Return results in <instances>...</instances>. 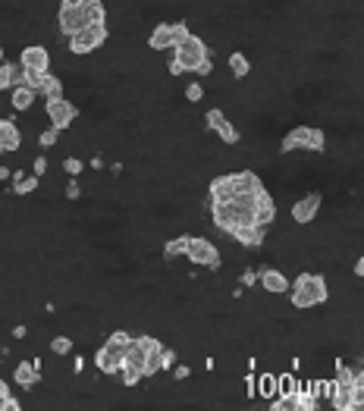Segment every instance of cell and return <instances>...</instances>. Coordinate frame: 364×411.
<instances>
[{"label": "cell", "mask_w": 364, "mask_h": 411, "mask_svg": "<svg viewBox=\"0 0 364 411\" xmlns=\"http://www.w3.org/2000/svg\"><path fill=\"white\" fill-rule=\"evenodd\" d=\"M254 208H258L254 195H236L230 201H217V204L208 201V220L214 223V229L220 236L230 239L236 229L254 226Z\"/></svg>", "instance_id": "1"}, {"label": "cell", "mask_w": 364, "mask_h": 411, "mask_svg": "<svg viewBox=\"0 0 364 411\" xmlns=\"http://www.w3.org/2000/svg\"><path fill=\"white\" fill-rule=\"evenodd\" d=\"M57 32L69 38L73 32L91 23H110V10L104 0H57Z\"/></svg>", "instance_id": "2"}, {"label": "cell", "mask_w": 364, "mask_h": 411, "mask_svg": "<svg viewBox=\"0 0 364 411\" xmlns=\"http://www.w3.org/2000/svg\"><path fill=\"white\" fill-rule=\"evenodd\" d=\"M327 402L336 411H361L364 408V374L361 367H349L336 358V380H330Z\"/></svg>", "instance_id": "3"}, {"label": "cell", "mask_w": 364, "mask_h": 411, "mask_svg": "<svg viewBox=\"0 0 364 411\" xmlns=\"http://www.w3.org/2000/svg\"><path fill=\"white\" fill-rule=\"evenodd\" d=\"M289 305L298 311H308V308H320L330 301V283L324 273H311V270H302L295 277V283L289 286Z\"/></svg>", "instance_id": "4"}, {"label": "cell", "mask_w": 364, "mask_h": 411, "mask_svg": "<svg viewBox=\"0 0 364 411\" xmlns=\"http://www.w3.org/2000/svg\"><path fill=\"white\" fill-rule=\"evenodd\" d=\"M280 154H327V132L311 123H298V126L286 129L280 138Z\"/></svg>", "instance_id": "5"}, {"label": "cell", "mask_w": 364, "mask_h": 411, "mask_svg": "<svg viewBox=\"0 0 364 411\" xmlns=\"http://www.w3.org/2000/svg\"><path fill=\"white\" fill-rule=\"evenodd\" d=\"M160 351H164V342L157 336H132L123 364L138 367L141 374H145V380H148V377L160 374Z\"/></svg>", "instance_id": "6"}, {"label": "cell", "mask_w": 364, "mask_h": 411, "mask_svg": "<svg viewBox=\"0 0 364 411\" xmlns=\"http://www.w3.org/2000/svg\"><path fill=\"white\" fill-rule=\"evenodd\" d=\"M170 57L179 63V69H182V73L198 75V69L210 60V47H208V41H204L201 35L189 32V35L182 38V41H179V45L170 51Z\"/></svg>", "instance_id": "7"}, {"label": "cell", "mask_w": 364, "mask_h": 411, "mask_svg": "<svg viewBox=\"0 0 364 411\" xmlns=\"http://www.w3.org/2000/svg\"><path fill=\"white\" fill-rule=\"evenodd\" d=\"M107 25L110 23H91V25H85V29L73 32V35L66 38V53L69 57H91V53H97L110 41V29H107Z\"/></svg>", "instance_id": "8"}, {"label": "cell", "mask_w": 364, "mask_h": 411, "mask_svg": "<svg viewBox=\"0 0 364 411\" xmlns=\"http://www.w3.org/2000/svg\"><path fill=\"white\" fill-rule=\"evenodd\" d=\"M192 32V25H189V19H176V23H157L154 29L148 32V38H145V47H148L151 53H170L173 47L182 41V38Z\"/></svg>", "instance_id": "9"}, {"label": "cell", "mask_w": 364, "mask_h": 411, "mask_svg": "<svg viewBox=\"0 0 364 411\" xmlns=\"http://www.w3.org/2000/svg\"><path fill=\"white\" fill-rule=\"evenodd\" d=\"M182 258L192 267H201V270H208V273H220V267H223V254H220L217 242L208 239V236H192Z\"/></svg>", "instance_id": "10"}, {"label": "cell", "mask_w": 364, "mask_h": 411, "mask_svg": "<svg viewBox=\"0 0 364 411\" xmlns=\"http://www.w3.org/2000/svg\"><path fill=\"white\" fill-rule=\"evenodd\" d=\"M129 329H113L110 336L104 339V345L97 349L95 355V364L101 374H117V367L123 364V358H126V349H129Z\"/></svg>", "instance_id": "11"}, {"label": "cell", "mask_w": 364, "mask_h": 411, "mask_svg": "<svg viewBox=\"0 0 364 411\" xmlns=\"http://www.w3.org/2000/svg\"><path fill=\"white\" fill-rule=\"evenodd\" d=\"M45 116H47V126L60 129V132H66L69 126H75V123H79V116H82V107L75 104L69 95H60V97L45 101Z\"/></svg>", "instance_id": "12"}, {"label": "cell", "mask_w": 364, "mask_h": 411, "mask_svg": "<svg viewBox=\"0 0 364 411\" xmlns=\"http://www.w3.org/2000/svg\"><path fill=\"white\" fill-rule=\"evenodd\" d=\"M324 192H305L298 201H292L289 208V217L295 226H311L314 220L320 217V210H324Z\"/></svg>", "instance_id": "13"}, {"label": "cell", "mask_w": 364, "mask_h": 411, "mask_svg": "<svg viewBox=\"0 0 364 411\" xmlns=\"http://www.w3.org/2000/svg\"><path fill=\"white\" fill-rule=\"evenodd\" d=\"M19 66L35 69V73H51L53 69V51L47 45H25L19 51Z\"/></svg>", "instance_id": "14"}, {"label": "cell", "mask_w": 364, "mask_h": 411, "mask_svg": "<svg viewBox=\"0 0 364 411\" xmlns=\"http://www.w3.org/2000/svg\"><path fill=\"white\" fill-rule=\"evenodd\" d=\"M25 145V132L19 129L16 116H0V158H7V154H16V151Z\"/></svg>", "instance_id": "15"}, {"label": "cell", "mask_w": 364, "mask_h": 411, "mask_svg": "<svg viewBox=\"0 0 364 411\" xmlns=\"http://www.w3.org/2000/svg\"><path fill=\"white\" fill-rule=\"evenodd\" d=\"M258 286L267 292V295H286L289 286H292V279L286 277L280 267H270L267 264V267H258Z\"/></svg>", "instance_id": "16"}, {"label": "cell", "mask_w": 364, "mask_h": 411, "mask_svg": "<svg viewBox=\"0 0 364 411\" xmlns=\"http://www.w3.org/2000/svg\"><path fill=\"white\" fill-rule=\"evenodd\" d=\"M270 229L267 226H245V229H236L230 236V242H236L239 248H245V251H260L264 242H267Z\"/></svg>", "instance_id": "17"}, {"label": "cell", "mask_w": 364, "mask_h": 411, "mask_svg": "<svg viewBox=\"0 0 364 411\" xmlns=\"http://www.w3.org/2000/svg\"><path fill=\"white\" fill-rule=\"evenodd\" d=\"M226 69H230V79L232 82H245V79H252V57H248L242 47H232L230 53H226Z\"/></svg>", "instance_id": "18"}, {"label": "cell", "mask_w": 364, "mask_h": 411, "mask_svg": "<svg viewBox=\"0 0 364 411\" xmlns=\"http://www.w3.org/2000/svg\"><path fill=\"white\" fill-rule=\"evenodd\" d=\"M10 188H13L16 198H32V195L41 188V176H35V173H25L23 166H19V170H13Z\"/></svg>", "instance_id": "19"}, {"label": "cell", "mask_w": 364, "mask_h": 411, "mask_svg": "<svg viewBox=\"0 0 364 411\" xmlns=\"http://www.w3.org/2000/svg\"><path fill=\"white\" fill-rule=\"evenodd\" d=\"M10 110L13 113H29L32 107L38 104V91L25 88V85H16V88H10Z\"/></svg>", "instance_id": "20"}, {"label": "cell", "mask_w": 364, "mask_h": 411, "mask_svg": "<svg viewBox=\"0 0 364 411\" xmlns=\"http://www.w3.org/2000/svg\"><path fill=\"white\" fill-rule=\"evenodd\" d=\"M189 239H192V232H179V236H173V239H167L164 245H160V258H164L167 264L179 261L189 248Z\"/></svg>", "instance_id": "21"}, {"label": "cell", "mask_w": 364, "mask_h": 411, "mask_svg": "<svg viewBox=\"0 0 364 411\" xmlns=\"http://www.w3.org/2000/svg\"><path fill=\"white\" fill-rule=\"evenodd\" d=\"M214 135H217V142L223 145V148H239V145H242V129H239L230 116H226V120L214 129Z\"/></svg>", "instance_id": "22"}, {"label": "cell", "mask_w": 364, "mask_h": 411, "mask_svg": "<svg viewBox=\"0 0 364 411\" xmlns=\"http://www.w3.org/2000/svg\"><path fill=\"white\" fill-rule=\"evenodd\" d=\"M13 380L19 383L23 389H35L38 380H41V371H38L32 361H19V364H16V371H13Z\"/></svg>", "instance_id": "23"}, {"label": "cell", "mask_w": 364, "mask_h": 411, "mask_svg": "<svg viewBox=\"0 0 364 411\" xmlns=\"http://www.w3.org/2000/svg\"><path fill=\"white\" fill-rule=\"evenodd\" d=\"M66 95V79L57 73H45V82H41V88H38V97H45V101H51V97H60Z\"/></svg>", "instance_id": "24"}, {"label": "cell", "mask_w": 364, "mask_h": 411, "mask_svg": "<svg viewBox=\"0 0 364 411\" xmlns=\"http://www.w3.org/2000/svg\"><path fill=\"white\" fill-rule=\"evenodd\" d=\"M23 82V66L13 60H3L0 63V91H10L16 85Z\"/></svg>", "instance_id": "25"}, {"label": "cell", "mask_w": 364, "mask_h": 411, "mask_svg": "<svg viewBox=\"0 0 364 411\" xmlns=\"http://www.w3.org/2000/svg\"><path fill=\"white\" fill-rule=\"evenodd\" d=\"M292 396H295V411H317L320 408V399L314 396L308 386H302V383H298V389Z\"/></svg>", "instance_id": "26"}, {"label": "cell", "mask_w": 364, "mask_h": 411, "mask_svg": "<svg viewBox=\"0 0 364 411\" xmlns=\"http://www.w3.org/2000/svg\"><path fill=\"white\" fill-rule=\"evenodd\" d=\"M60 170H63V176H69V179H79L88 166H85V160L79 158V154H66V158L60 160Z\"/></svg>", "instance_id": "27"}, {"label": "cell", "mask_w": 364, "mask_h": 411, "mask_svg": "<svg viewBox=\"0 0 364 411\" xmlns=\"http://www.w3.org/2000/svg\"><path fill=\"white\" fill-rule=\"evenodd\" d=\"M60 129H53V126H47V129H41V132L35 135V145H38V151H51V148H57L60 145Z\"/></svg>", "instance_id": "28"}, {"label": "cell", "mask_w": 364, "mask_h": 411, "mask_svg": "<svg viewBox=\"0 0 364 411\" xmlns=\"http://www.w3.org/2000/svg\"><path fill=\"white\" fill-rule=\"evenodd\" d=\"M63 198H66L69 204H79L85 198V188H82V176H79V179H63Z\"/></svg>", "instance_id": "29"}, {"label": "cell", "mask_w": 364, "mask_h": 411, "mask_svg": "<svg viewBox=\"0 0 364 411\" xmlns=\"http://www.w3.org/2000/svg\"><path fill=\"white\" fill-rule=\"evenodd\" d=\"M226 120V110L223 107H208V110L201 113V123H204V132H210L214 135V129L220 126V123Z\"/></svg>", "instance_id": "30"}, {"label": "cell", "mask_w": 364, "mask_h": 411, "mask_svg": "<svg viewBox=\"0 0 364 411\" xmlns=\"http://www.w3.org/2000/svg\"><path fill=\"white\" fill-rule=\"evenodd\" d=\"M117 377H119V383H123V386H138V383L145 380V374H141L138 367H132V364H119L117 367Z\"/></svg>", "instance_id": "31"}, {"label": "cell", "mask_w": 364, "mask_h": 411, "mask_svg": "<svg viewBox=\"0 0 364 411\" xmlns=\"http://www.w3.org/2000/svg\"><path fill=\"white\" fill-rule=\"evenodd\" d=\"M254 389H258L260 399H274L276 396V374H258Z\"/></svg>", "instance_id": "32"}, {"label": "cell", "mask_w": 364, "mask_h": 411, "mask_svg": "<svg viewBox=\"0 0 364 411\" xmlns=\"http://www.w3.org/2000/svg\"><path fill=\"white\" fill-rule=\"evenodd\" d=\"M204 95H208V91H204V85H201L198 79H192V82H189L186 88H182V97H186V104H201V101H204Z\"/></svg>", "instance_id": "33"}, {"label": "cell", "mask_w": 364, "mask_h": 411, "mask_svg": "<svg viewBox=\"0 0 364 411\" xmlns=\"http://www.w3.org/2000/svg\"><path fill=\"white\" fill-rule=\"evenodd\" d=\"M295 389H298L295 371H292V374H280V377H276V393H286V396H292Z\"/></svg>", "instance_id": "34"}, {"label": "cell", "mask_w": 364, "mask_h": 411, "mask_svg": "<svg viewBox=\"0 0 364 411\" xmlns=\"http://www.w3.org/2000/svg\"><path fill=\"white\" fill-rule=\"evenodd\" d=\"M270 408L274 411H295V396H286V393H276L270 399Z\"/></svg>", "instance_id": "35"}, {"label": "cell", "mask_w": 364, "mask_h": 411, "mask_svg": "<svg viewBox=\"0 0 364 411\" xmlns=\"http://www.w3.org/2000/svg\"><path fill=\"white\" fill-rule=\"evenodd\" d=\"M41 82H45V73H35V69H23V82H19V85H25V88L38 91V88H41Z\"/></svg>", "instance_id": "36"}, {"label": "cell", "mask_w": 364, "mask_h": 411, "mask_svg": "<svg viewBox=\"0 0 364 411\" xmlns=\"http://www.w3.org/2000/svg\"><path fill=\"white\" fill-rule=\"evenodd\" d=\"M47 170H51V160H47V154H45V151H41V154H35V158H32V173L45 179V176H47Z\"/></svg>", "instance_id": "37"}, {"label": "cell", "mask_w": 364, "mask_h": 411, "mask_svg": "<svg viewBox=\"0 0 364 411\" xmlns=\"http://www.w3.org/2000/svg\"><path fill=\"white\" fill-rule=\"evenodd\" d=\"M242 289H254L258 286V267H245L242 273H239V279H236Z\"/></svg>", "instance_id": "38"}, {"label": "cell", "mask_w": 364, "mask_h": 411, "mask_svg": "<svg viewBox=\"0 0 364 411\" xmlns=\"http://www.w3.org/2000/svg\"><path fill=\"white\" fill-rule=\"evenodd\" d=\"M51 351H53V355H69V351H73V339H69V336H53L51 339Z\"/></svg>", "instance_id": "39"}, {"label": "cell", "mask_w": 364, "mask_h": 411, "mask_svg": "<svg viewBox=\"0 0 364 411\" xmlns=\"http://www.w3.org/2000/svg\"><path fill=\"white\" fill-rule=\"evenodd\" d=\"M85 166H88V170H95V173H104L107 170L104 154H101V151H95V154H91V160H85Z\"/></svg>", "instance_id": "40"}, {"label": "cell", "mask_w": 364, "mask_h": 411, "mask_svg": "<svg viewBox=\"0 0 364 411\" xmlns=\"http://www.w3.org/2000/svg\"><path fill=\"white\" fill-rule=\"evenodd\" d=\"M308 389H311L317 399H327V393H330V380H311L308 383Z\"/></svg>", "instance_id": "41"}, {"label": "cell", "mask_w": 364, "mask_h": 411, "mask_svg": "<svg viewBox=\"0 0 364 411\" xmlns=\"http://www.w3.org/2000/svg\"><path fill=\"white\" fill-rule=\"evenodd\" d=\"M173 364H176V351L164 349V351H160V371H170Z\"/></svg>", "instance_id": "42"}, {"label": "cell", "mask_w": 364, "mask_h": 411, "mask_svg": "<svg viewBox=\"0 0 364 411\" xmlns=\"http://www.w3.org/2000/svg\"><path fill=\"white\" fill-rule=\"evenodd\" d=\"M352 277L361 283L364 279V254H355V261H352Z\"/></svg>", "instance_id": "43"}, {"label": "cell", "mask_w": 364, "mask_h": 411, "mask_svg": "<svg viewBox=\"0 0 364 411\" xmlns=\"http://www.w3.org/2000/svg\"><path fill=\"white\" fill-rule=\"evenodd\" d=\"M19 408H23V402H19V396H13V393L0 402V411H19Z\"/></svg>", "instance_id": "44"}, {"label": "cell", "mask_w": 364, "mask_h": 411, "mask_svg": "<svg viewBox=\"0 0 364 411\" xmlns=\"http://www.w3.org/2000/svg\"><path fill=\"white\" fill-rule=\"evenodd\" d=\"M254 380H258V374H254V371H248V374H245V393H248V399L258 396V389H254Z\"/></svg>", "instance_id": "45"}, {"label": "cell", "mask_w": 364, "mask_h": 411, "mask_svg": "<svg viewBox=\"0 0 364 411\" xmlns=\"http://www.w3.org/2000/svg\"><path fill=\"white\" fill-rule=\"evenodd\" d=\"M104 173H110V176H123V173H126V164H123V160H110Z\"/></svg>", "instance_id": "46"}, {"label": "cell", "mask_w": 364, "mask_h": 411, "mask_svg": "<svg viewBox=\"0 0 364 411\" xmlns=\"http://www.w3.org/2000/svg\"><path fill=\"white\" fill-rule=\"evenodd\" d=\"M176 367V371H173V377H176V380H189V374H192V371H189L186 364H173Z\"/></svg>", "instance_id": "47"}, {"label": "cell", "mask_w": 364, "mask_h": 411, "mask_svg": "<svg viewBox=\"0 0 364 411\" xmlns=\"http://www.w3.org/2000/svg\"><path fill=\"white\" fill-rule=\"evenodd\" d=\"M10 179H13V170H10L7 164H0V186H7Z\"/></svg>", "instance_id": "48"}, {"label": "cell", "mask_w": 364, "mask_h": 411, "mask_svg": "<svg viewBox=\"0 0 364 411\" xmlns=\"http://www.w3.org/2000/svg\"><path fill=\"white\" fill-rule=\"evenodd\" d=\"M25 333H29V329H25L23 323H19V327H13V339H25Z\"/></svg>", "instance_id": "49"}, {"label": "cell", "mask_w": 364, "mask_h": 411, "mask_svg": "<svg viewBox=\"0 0 364 411\" xmlns=\"http://www.w3.org/2000/svg\"><path fill=\"white\" fill-rule=\"evenodd\" d=\"M10 396V386H7V380H0V402Z\"/></svg>", "instance_id": "50"}, {"label": "cell", "mask_w": 364, "mask_h": 411, "mask_svg": "<svg viewBox=\"0 0 364 411\" xmlns=\"http://www.w3.org/2000/svg\"><path fill=\"white\" fill-rule=\"evenodd\" d=\"M82 367H85V358H75V361H73V371H75V374H82Z\"/></svg>", "instance_id": "51"}, {"label": "cell", "mask_w": 364, "mask_h": 411, "mask_svg": "<svg viewBox=\"0 0 364 411\" xmlns=\"http://www.w3.org/2000/svg\"><path fill=\"white\" fill-rule=\"evenodd\" d=\"M3 60H7V47L0 45V63H3Z\"/></svg>", "instance_id": "52"}]
</instances>
